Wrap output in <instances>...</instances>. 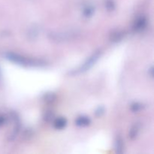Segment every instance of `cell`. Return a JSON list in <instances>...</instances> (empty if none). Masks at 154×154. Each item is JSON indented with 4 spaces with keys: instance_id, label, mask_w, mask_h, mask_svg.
Listing matches in <instances>:
<instances>
[{
    "instance_id": "cell-1",
    "label": "cell",
    "mask_w": 154,
    "mask_h": 154,
    "mask_svg": "<svg viewBox=\"0 0 154 154\" xmlns=\"http://www.w3.org/2000/svg\"><path fill=\"white\" fill-rule=\"evenodd\" d=\"M5 57L9 61L14 63L20 65V66H44L45 63L42 60H36V59H28L27 57L21 56L15 53L8 52L5 54Z\"/></svg>"
},
{
    "instance_id": "cell-2",
    "label": "cell",
    "mask_w": 154,
    "mask_h": 154,
    "mask_svg": "<svg viewBox=\"0 0 154 154\" xmlns=\"http://www.w3.org/2000/svg\"><path fill=\"white\" fill-rule=\"evenodd\" d=\"M101 52L100 50H99L98 51H96L95 54H93L91 57H89L87 60V61L76 71V73H80V72H87V70H89L90 69H91L93 66L95 65V63L98 61V60L99 59V57H101Z\"/></svg>"
},
{
    "instance_id": "cell-3",
    "label": "cell",
    "mask_w": 154,
    "mask_h": 154,
    "mask_svg": "<svg viewBox=\"0 0 154 154\" xmlns=\"http://www.w3.org/2000/svg\"><path fill=\"white\" fill-rule=\"evenodd\" d=\"M147 24V20L145 16L141 15V16L138 17L133 23V30L137 32H142L146 28Z\"/></svg>"
},
{
    "instance_id": "cell-4",
    "label": "cell",
    "mask_w": 154,
    "mask_h": 154,
    "mask_svg": "<svg viewBox=\"0 0 154 154\" xmlns=\"http://www.w3.org/2000/svg\"><path fill=\"white\" fill-rule=\"evenodd\" d=\"M90 123V119L89 117H85V116H81L77 118L75 120V124L80 127H85V126H89Z\"/></svg>"
},
{
    "instance_id": "cell-5",
    "label": "cell",
    "mask_w": 154,
    "mask_h": 154,
    "mask_svg": "<svg viewBox=\"0 0 154 154\" xmlns=\"http://www.w3.org/2000/svg\"><path fill=\"white\" fill-rule=\"evenodd\" d=\"M67 124V120L64 117H60L57 119L54 122V127L57 129H62L65 128V126Z\"/></svg>"
},
{
    "instance_id": "cell-6",
    "label": "cell",
    "mask_w": 154,
    "mask_h": 154,
    "mask_svg": "<svg viewBox=\"0 0 154 154\" xmlns=\"http://www.w3.org/2000/svg\"><path fill=\"white\" fill-rule=\"evenodd\" d=\"M94 13V8L92 5H87L83 10V14L85 17H90Z\"/></svg>"
},
{
    "instance_id": "cell-7",
    "label": "cell",
    "mask_w": 154,
    "mask_h": 154,
    "mask_svg": "<svg viewBox=\"0 0 154 154\" xmlns=\"http://www.w3.org/2000/svg\"><path fill=\"white\" fill-rule=\"evenodd\" d=\"M139 129H140L139 125L138 124L134 125V126L132 127V129H130V132H129V138H132V139H134V138H136L138 132H139Z\"/></svg>"
},
{
    "instance_id": "cell-8",
    "label": "cell",
    "mask_w": 154,
    "mask_h": 154,
    "mask_svg": "<svg viewBox=\"0 0 154 154\" xmlns=\"http://www.w3.org/2000/svg\"><path fill=\"white\" fill-rule=\"evenodd\" d=\"M105 8L109 11H114L115 8V4H114V0H105Z\"/></svg>"
},
{
    "instance_id": "cell-9",
    "label": "cell",
    "mask_w": 154,
    "mask_h": 154,
    "mask_svg": "<svg viewBox=\"0 0 154 154\" xmlns=\"http://www.w3.org/2000/svg\"><path fill=\"white\" fill-rule=\"evenodd\" d=\"M123 36V32L120 31H117L116 32H114L111 35V41H114V42H118L120 39H122Z\"/></svg>"
},
{
    "instance_id": "cell-10",
    "label": "cell",
    "mask_w": 154,
    "mask_h": 154,
    "mask_svg": "<svg viewBox=\"0 0 154 154\" xmlns=\"http://www.w3.org/2000/svg\"><path fill=\"white\" fill-rule=\"evenodd\" d=\"M123 141L120 138H117V140L116 141V150H117V152L120 153V152L123 151Z\"/></svg>"
},
{
    "instance_id": "cell-11",
    "label": "cell",
    "mask_w": 154,
    "mask_h": 154,
    "mask_svg": "<svg viewBox=\"0 0 154 154\" xmlns=\"http://www.w3.org/2000/svg\"><path fill=\"white\" fill-rule=\"evenodd\" d=\"M104 113H105V108L101 106V107H99V108L96 109V112H95V114H96V116H97V117H101Z\"/></svg>"
},
{
    "instance_id": "cell-12",
    "label": "cell",
    "mask_w": 154,
    "mask_h": 154,
    "mask_svg": "<svg viewBox=\"0 0 154 154\" xmlns=\"http://www.w3.org/2000/svg\"><path fill=\"white\" fill-rule=\"evenodd\" d=\"M132 111L134 112H137V111H139L141 109V105L138 103H135L132 105Z\"/></svg>"
},
{
    "instance_id": "cell-13",
    "label": "cell",
    "mask_w": 154,
    "mask_h": 154,
    "mask_svg": "<svg viewBox=\"0 0 154 154\" xmlns=\"http://www.w3.org/2000/svg\"><path fill=\"white\" fill-rule=\"evenodd\" d=\"M6 120H7V118L5 117V116L0 115V127L5 123Z\"/></svg>"
}]
</instances>
